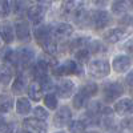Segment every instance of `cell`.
<instances>
[{
	"label": "cell",
	"instance_id": "681fc988",
	"mask_svg": "<svg viewBox=\"0 0 133 133\" xmlns=\"http://www.w3.org/2000/svg\"><path fill=\"white\" fill-rule=\"evenodd\" d=\"M36 2H41V0H36Z\"/></svg>",
	"mask_w": 133,
	"mask_h": 133
},
{
	"label": "cell",
	"instance_id": "b9f144b4",
	"mask_svg": "<svg viewBox=\"0 0 133 133\" xmlns=\"http://www.w3.org/2000/svg\"><path fill=\"white\" fill-rule=\"evenodd\" d=\"M125 49H127V52L130 55V56H133V39H130V40L127 41V44H125Z\"/></svg>",
	"mask_w": 133,
	"mask_h": 133
},
{
	"label": "cell",
	"instance_id": "f35d334b",
	"mask_svg": "<svg viewBox=\"0 0 133 133\" xmlns=\"http://www.w3.org/2000/svg\"><path fill=\"white\" fill-rule=\"evenodd\" d=\"M33 115H35V117L36 118H39V120H47L48 118V112H47V109L45 108H43V107H36L35 109H33Z\"/></svg>",
	"mask_w": 133,
	"mask_h": 133
},
{
	"label": "cell",
	"instance_id": "5b68a950",
	"mask_svg": "<svg viewBox=\"0 0 133 133\" xmlns=\"http://www.w3.org/2000/svg\"><path fill=\"white\" fill-rule=\"evenodd\" d=\"M112 21V16L108 11L105 9H96L91 14V23L93 28L96 29H103Z\"/></svg>",
	"mask_w": 133,
	"mask_h": 133
},
{
	"label": "cell",
	"instance_id": "ba28073f",
	"mask_svg": "<svg viewBox=\"0 0 133 133\" xmlns=\"http://www.w3.org/2000/svg\"><path fill=\"white\" fill-rule=\"evenodd\" d=\"M23 128L28 133H45L47 132V125L44 124V121L36 117L25 118L23 121Z\"/></svg>",
	"mask_w": 133,
	"mask_h": 133
},
{
	"label": "cell",
	"instance_id": "60d3db41",
	"mask_svg": "<svg viewBox=\"0 0 133 133\" xmlns=\"http://www.w3.org/2000/svg\"><path fill=\"white\" fill-rule=\"evenodd\" d=\"M109 2H110V0H92V3L96 7H100V8H104L105 5H108Z\"/></svg>",
	"mask_w": 133,
	"mask_h": 133
},
{
	"label": "cell",
	"instance_id": "7bdbcfd3",
	"mask_svg": "<svg viewBox=\"0 0 133 133\" xmlns=\"http://www.w3.org/2000/svg\"><path fill=\"white\" fill-rule=\"evenodd\" d=\"M125 80H127V84L128 85H130V87H133V69L127 75V77H125Z\"/></svg>",
	"mask_w": 133,
	"mask_h": 133
},
{
	"label": "cell",
	"instance_id": "c3c4849f",
	"mask_svg": "<svg viewBox=\"0 0 133 133\" xmlns=\"http://www.w3.org/2000/svg\"><path fill=\"white\" fill-rule=\"evenodd\" d=\"M56 133H65V132H56Z\"/></svg>",
	"mask_w": 133,
	"mask_h": 133
},
{
	"label": "cell",
	"instance_id": "f546056e",
	"mask_svg": "<svg viewBox=\"0 0 133 133\" xmlns=\"http://www.w3.org/2000/svg\"><path fill=\"white\" fill-rule=\"evenodd\" d=\"M112 12L115 15H124L127 12L125 0H115V2L112 3Z\"/></svg>",
	"mask_w": 133,
	"mask_h": 133
},
{
	"label": "cell",
	"instance_id": "2e32d148",
	"mask_svg": "<svg viewBox=\"0 0 133 133\" xmlns=\"http://www.w3.org/2000/svg\"><path fill=\"white\" fill-rule=\"evenodd\" d=\"M115 112L124 116V115H129L133 113V100L132 98H121L115 104Z\"/></svg>",
	"mask_w": 133,
	"mask_h": 133
},
{
	"label": "cell",
	"instance_id": "d590c367",
	"mask_svg": "<svg viewBox=\"0 0 133 133\" xmlns=\"http://www.w3.org/2000/svg\"><path fill=\"white\" fill-rule=\"evenodd\" d=\"M11 12L9 0H0V17H7Z\"/></svg>",
	"mask_w": 133,
	"mask_h": 133
},
{
	"label": "cell",
	"instance_id": "ffe728a7",
	"mask_svg": "<svg viewBox=\"0 0 133 133\" xmlns=\"http://www.w3.org/2000/svg\"><path fill=\"white\" fill-rule=\"evenodd\" d=\"M31 103H29V100L25 98V97H19L16 100V112L17 115H21V116H25L31 112Z\"/></svg>",
	"mask_w": 133,
	"mask_h": 133
},
{
	"label": "cell",
	"instance_id": "83f0119b",
	"mask_svg": "<svg viewBox=\"0 0 133 133\" xmlns=\"http://www.w3.org/2000/svg\"><path fill=\"white\" fill-rule=\"evenodd\" d=\"M85 128H87L85 121H81V120H73L68 123V129L71 133H83Z\"/></svg>",
	"mask_w": 133,
	"mask_h": 133
},
{
	"label": "cell",
	"instance_id": "8fae6325",
	"mask_svg": "<svg viewBox=\"0 0 133 133\" xmlns=\"http://www.w3.org/2000/svg\"><path fill=\"white\" fill-rule=\"evenodd\" d=\"M0 39L5 44H12L15 40V28L12 23L7 20H3L0 23Z\"/></svg>",
	"mask_w": 133,
	"mask_h": 133
},
{
	"label": "cell",
	"instance_id": "9c48e42d",
	"mask_svg": "<svg viewBox=\"0 0 133 133\" xmlns=\"http://www.w3.org/2000/svg\"><path fill=\"white\" fill-rule=\"evenodd\" d=\"M44 16H45V8L43 5H31L29 8H27V17L31 21L32 24L39 25L41 24V21L44 20Z\"/></svg>",
	"mask_w": 133,
	"mask_h": 133
},
{
	"label": "cell",
	"instance_id": "816d5d0a",
	"mask_svg": "<svg viewBox=\"0 0 133 133\" xmlns=\"http://www.w3.org/2000/svg\"><path fill=\"white\" fill-rule=\"evenodd\" d=\"M0 41H2V39H0Z\"/></svg>",
	"mask_w": 133,
	"mask_h": 133
},
{
	"label": "cell",
	"instance_id": "484cf974",
	"mask_svg": "<svg viewBox=\"0 0 133 133\" xmlns=\"http://www.w3.org/2000/svg\"><path fill=\"white\" fill-rule=\"evenodd\" d=\"M65 11L66 12H77V11L83 9L84 7V0H66L65 2Z\"/></svg>",
	"mask_w": 133,
	"mask_h": 133
},
{
	"label": "cell",
	"instance_id": "cb8c5ba5",
	"mask_svg": "<svg viewBox=\"0 0 133 133\" xmlns=\"http://www.w3.org/2000/svg\"><path fill=\"white\" fill-rule=\"evenodd\" d=\"M12 69L8 64H4V65H0V84L3 85H7L11 79H12Z\"/></svg>",
	"mask_w": 133,
	"mask_h": 133
},
{
	"label": "cell",
	"instance_id": "4dcf8cb0",
	"mask_svg": "<svg viewBox=\"0 0 133 133\" xmlns=\"http://www.w3.org/2000/svg\"><path fill=\"white\" fill-rule=\"evenodd\" d=\"M80 89L87 95V96H89V97H93L97 92H98V85L96 83H87L84 84Z\"/></svg>",
	"mask_w": 133,
	"mask_h": 133
},
{
	"label": "cell",
	"instance_id": "8992f818",
	"mask_svg": "<svg viewBox=\"0 0 133 133\" xmlns=\"http://www.w3.org/2000/svg\"><path fill=\"white\" fill-rule=\"evenodd\" d=\"M35 59V51L29 47H21L16 51V66L20 68H28V65Z\"/></svg>",
	"mask_w": 133,
	"mask_h": 133
},
{
	"label": "cell",
	"instance_id": "e0dca14e",
	"mask_svg": "<svg viewBox=\"0 0 133 133\" xmlns=\"http://www.w3.org/2000/svg\"><path fill=\"white\" fill-rule=\"evenodd\" d=\"M125 35H127V31L124 28H112L104 33V40L110 44H115L123 40Z\"/></svg>",
	"mask_w": 133,
	"mask_h": 133
},
{
	"label": "cell",
	"instance_id": "52a82bcc",
	"mask_svg": "<svg viewBox=\"0 0 133 133\" xmlns=\"http://www.w3.org/2000/svg\"><path fill=\"white\" fill-rule=\"evenodd\" d=\"M73 33V27L66 23H60L51 27V35L56 40H65Z\"/></svg>",
	"mask_w": 133,
	"mask_h": 133
},
{
	"label": "cell",
	"instance_id": "44dd1931",
	"mask_svg": "<svg viewBox=\"0 0 133 133\" xmlns=\"http://www.w3.org/2000/svg\"><path fill=\"white\" fill-rule=\"evenodd\" d=\"M14 108V98L9 95H0V113H8Z\"/></svg>",
	"mask_w": 133,
	"mask_h": 133
},
{
	"label": "cell",
	"instance_id": "f907efd6",
	"mask_svg": "<svg viewBox=\"0 0 133 133\" xmlns=\"http://www.w3.org/2000/svg\"><path fill=\"white\" fill-rule=\"evenodd\" d=\"M55 2H57V0H55Z\"/></svg>",
	"mask_w": 133,
	"mask_h": 133
},
{
	"label": "cell",
	"instance_id": "8d00e7d4",
	"mask_svg": "<svg viewBox=\"0 0 133 133\" xmlns=\"http://www.w3.org/2000/svg\"><path fill=\"white\" fill-rule=\"evenodd\" d=\"M75 20L79 25H83V23H88V20H91V16L88 19V14L85 11L80 9V11H77V12H75Z\"/></svg>",
	"mask_w": 133,
	"mask_h": 133
},
{
	"label": "cell",
	"instance_id": "7c38bea8",
	"mask_svg": "<svg viewBox=\"0 0 133 133\" xmlns=\"http://www.w3.org/2000/svg\"><path fill=\"white\" fill-rule=\"evenodd\" d=\"M130 65H132V60L127 55H117V56H115V59L112 61V68L117 73L127 72L130 68Z\"/></svg>",
	"mask_w": 133,
	"mask_h": 133
},
{
	"label": "cell",
	"instance_id": "f1b7e54d",
	"mask_svg": "<svg viewBox=\"0 0 133 133\" xmlns=\"http://www.w3.org/2000/svg\"><path fill=\"white\" fill-rule=\"evenodd\" d=\"M91 55L92 53L89 52V49H88L87 47L79 48V49L75 51V57H76L77 61H80V63H88V61H89Z\"/></svg>",
	"mask_w": 133,
	"mask_h": 133
},
{
	"label": "cell",
	"instance_id": "603a6c76",
	"mask_svg": "<svg viewBox=\"0 0 133 133\" xmlns=\"http://www.w3.org/2000/svg\"><path fill=\"white\" fill-rule=\"evenodd\" d=\"M89 96H87L81 89L77 92L76 95H75V97H73V100H72V104H73V108H76V109H81L83 107H85L87 105V103L89 101Z\"/></svg>",
	"mask_w": 133,
	"mask_h": 133
},
{
	"label": "cell",
	"instance_id": "5bb4252c",
	"mask_svg": "<svg viewBox=\"0 0 133 133\" xmlns=\"http://www.w3.org/2000/svg\"><path fill=\"white\" fill-rule=\"evenodd\" d=\"M14 28H15V37L19 41L25 43L31 39V28L27 21H17V23H15Z\"/></svg>",
	"mask_w": 133,
	"mask_h": 133
},
{
	"label": "cell",
	"instance_id": "4fadbf2b",
	"mask_svg": "<svg viewBox=\"0 0 133 133\" xmlns=\"http://www.w3.org/2000/svg\"><path fill=\"white\" fill-rule=\"evenodd\" d=\"M55 88H56V92H57V95H59L61 98H69V97L73 95V92H75L76 85H75V83H73L72 80L64 79V80H61Z\"/></svg>",
	"mask_w": 133,
	"mask_h": 133
},
{
	"label": "cell",
	"instance_id": "277c9868",
	"mask_svg": "<svg viewBox=\"0 0 133 133\" xmlns=\"http://www.w3.org/2000/svg\"><path fill=\"white\" fill-rule=\"evenodd\" d=\"M124 93V87L123 84H120L118 81H110L104 84L103 88V97L107 103H112L118 97H121Z\"/></svg>",
	"mask_w": 133,
	"mask_h": 133
},
{
	"label": "cell",
	"instance_id": "4316f807",
	"mask_svg": "<svg viewBox=\"0 0 133 133\" xmlns=\"http://www.w3.org/2000/svg\"><path fill=\"white\" fill-rule=\"evenodd\" d=\"M11 9L15 15H21L27 9V0H11Z\"/></svg>",
	"mask_w": 133,
	"mask_h": 133
},
{
	"label": "cell",
	"instance_id": "f6af8a7d",
	"mask_svg": "<svg viewBox=\"0 0 133 133\" xmlns=\"http://www.w3.org/2000/svg\"><path fill=\"white\" fill-rule=\"evenodd\" d=\"M17 133H28V132H27V130H19Z\"/></svg>",
	"mask_w": 133,
	"mask_h": 133
},
{
	"label": "cell",
	"instance_id": "d6a6232c",
	"mask_svg": "<svg viewBox=\"0 0 133 133\" xmlns=\"http://www.w3.org/2000/svg\"><path fill=\"white\" fill-rule=\"evenodd\" d=\"M39 84H40V87H41V89L45 91V92H49V91H52L53 88H55V84H53L52 79H51L48 75H47L45 77H43V79H40V80H39Z\"/></svg>",
	"mask_w": 133,
	"mask_h": 133
},
{
	"label": "cell",
	"instance_id": "6da1fadb",
	"mask_svg": "<svg viewBox=\"0 0 133 133\" xmlns=\"http://www.w3.org/2000/svg\"><path fill=\"white\" fill-rule=\"evenodd\" d=\"M33 36H35L36 41L41 45V48L44 49V52L47 55L52 56V55L56 53L57 45H56V43L53 41V37L51 35V27L44 25V24L36 25L35 31H33Z\"/></svg>",
	"mask_w": 133,
	"mask_h": 133
},
{
	"label": "cell",
	"instance_id": "3957f363",
	"mask_svg": "<svg viewBox=\"0 0 133 133\" xmlns=\"http://www.w3.org/2000/svg\"><path fill=\"white\" fill-rule=\"evenodd\" d=\"M110 72V64L108 60H93L88 64V73L95 79H104Z\"/></svg>",
	"mask_w": 133,
	"mask_h": 133
},
{
	"label": "cell",
	"instance_id": "30bf717a",
	"mask_svg": "<svg viewBox=\"0 0 133 133\" xmlns=\"http://www.w3.org/2000/svg\"><path fill=\"white\" fill-rule=\"evenodd\" d=\"M51 66H52V64H51L47 59H44V57L39 59L37 63L32 66L33 77H35V79L39 81L40 79H43V77H45V76L48 75V71H49Z\"/></svg>",
	"mask_w": 133,
	"mask_h": 133
},
{
	"label": "cell",
	"instance_id": "74e56055",
	"mask_svg": "<svg viewBox=\"0 0 133 133\" xmlns=\"http://www.w3.org/2000/svg\"><path fill=\"white\" fill-rule=\"evenodd\" d=\"M121 128L124 133H133V117H128L121 121Z\"/></svg>",
	"mask_w": 133,
	"mask_h": 133
},
{
	"label": "cell",
	"instance_id": "ee69618b",
	"mask_svg": "<svg viewBox=\"0 0 133 133\" xmlns=\"http://www.w3.org/2000/svg\"><path fill=\"white\" fill-rule=\"evenodd\" d=\"M4 123H5V121H4V117H3L2 115H0V127H2V125H3Z\"/></svg>",
	"mask_w": 133,
	"mask_h": 133
},
{
	"label": "cell",
	"instance_id": "1f68e13d",
	"mask_svg": "<svg viewBox=\"0 0 133 133\" xmlns=\"http://www.w3.org/2000/svg\"><path fill=\"white\" fill-rule=\"evenodd\" d=\"M44 104L49 109H56L57 108V97L53 93H47L44 97Z\"/></svg>",
	"mask_w": 133,
	"mask_h": 133
},
{
	"label": "cell",
	"instance_id": "9a60e30c",
	"mask_svg": "<svg viewBox=\"0 0 133 133\" xmlns=\"http://www.w3.org/2000/svg\"><path fill=\"white\" fill-rule=\"evenodd\" d=\"M71 117H72L71 109L68 107H61L57 110V113L55 115V117H53V124L56 127H59V128L64 127V125H66L71 121Z\"/></svg>",
	"mask_w": 133,
	"mask_h": 133
},
{
	"label": "cell",
	"instance_id": "ab89813d",
	"mask_svg": "<svg viewBox=\"0 0 133 133\" xmlns=\"http://www.w3.org/2000/svg\"><path fill=\"white\" fill-rule=\"evenodd\" d=\"M14 132H15L14 123H4L0 127V133H14Z\"/></svg>",
	"mask_w": 133,
	"mask_h": 133
},
{
	"label": "cell",
	"instance_id": "7402d4cb",
	"mask_svg": "<svg viewBox=\"0 0 133 133\" xmlns=\"http://www.w3.org/2000/svg\"><path fill=\"white\" fill-rule=\"evenodd\" d=\"M28 96L31 100H33V101H39V100L43 96V89L39 83H31L28 85Z\"/></svg>",
	"mask_w": 133,
	"mask_h": 133
},
{
	"label": "cell",
	"instance_id": "e575fe53",
	"mask_svg": "<svg viewBox=\"0 0 133 133\" xmlns=\"http://www.w3.org/2000/svg\"><path fill=\"white\" fill-rule=\"evenodd\" d=\"M88 41H89V37H77L71 43V49L76 51L79 48H84L88 45Z\"/></svg>",
	"mask_w": 133,
	"mask_h": 133
},
{
	"label": "cell",
	"instance_id": "d6986e66",
	"mask_svg": "<svg viewBox=\"0 0 133 133\" xmlns=\"http://www.w3.org/2000/svg\"><path fill=\"white\" fill-rule=\"evenodd\" d=\"M25 88H27V77L20 73L14 79L12 85H11V89H12V92L15 95H20L25 91Z\"/></svg>",
	"mask_w": 133,
	"mask_h": 133
},
{
	"label": "cell",
	"instance_id": "d4e9b609",
	"mask_svg": "<svg viewBox=\"0 0 133 133\" xmlns=\"http://www.w3.org/2000/svg\"><path fill=\"white\" fill-rule=\"evenodd\" d=\"M87 48L89 49L91 53L96 55V53H101L105 51V47H104V44L100 41V40H96V39H89V41H88V45Z\"/></svg>",
	"mask_w": 133,
	"mask_h": 133
},
{
	"label": "cell",
	"instance_id": "7a4b0ae2",
	"mask_svg": "<svg viewBox=\"0 0 133 133\" xmlns=\"http://www.w3.org/2000/svg\"><path fill=\"white\" fill-rule=\"evenodd\" d=\"M51 71L53 76H69V75H76L80 76L83 73V66L77 63L76 60H65L63 64H55L51 66Z\"/></svg>",
	"mask_w": 133,
	"mask_h": 133
},
{
	"label": "cell",
	"instance_id": "7dc6e473",
	"mask_svg": "<svg viewBox=\"0 0 133 133\" xmlns=\"http://www.w3.org/2000/svg\"><path fill=\"white\" fill-rule=\"evenodd\" d=\"M130 24H132V25H133V17H132V19H130Z\"/></svg>",
	"mask_w": 133,
	"mask_h": 133
},
{
	"label": "cell",
	"instance_id": "ac0fdd59",
	"mask_svg": "<svg viewBox=\"0 0 133 133\" xmlns=\"http://www.w3.org/2000/svg\"><path fill=\"white\" fill-rule=\"evenodd\" d=\"M0 60L8 65L16 66V51L8 45L0 48Z\"/></svg>",
	"mask_w": 133,
	"mask_h": 133
},
{
	"label": "cell",
	"instance_id": "836d02e7",
	"mask_svg": "<svg viewBox=\"0 0 133 133\" xmlns=\"http://www.w3.org/2000/svg\"><path fill=\"white\" fill-rule=\"evenodd\" d=\"M101 109H103L101 104H100L98 101H93V103H91L89 105H88L87 113H88V116H91V117H96L100 112H101Z\"/></svg>",
	"mask_w": 133,
	"mask_h": 133
},
{
	"label": "cell",
	"instance_id": "bcb514c9",
	"mask_svg": "<svg viewBox=\"0 0 133 133\" xmlns=\"http://www.w3.org/2000/svg\"><path fill=\"white\" fill-rule=\"evenodd\" d=\"M128 2H129V3H130V5L133 7V0H128Z\"/></svg>",
	"mask_w": 133,
	"mask_h": 133
}]
</instances>
